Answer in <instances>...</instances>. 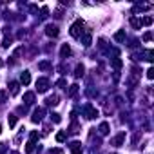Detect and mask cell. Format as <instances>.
Masks as SVG:
<instances>
[{
  "mask_svg": "<svg viewBox=\"0 0 154 154\" xmlns=\"http://www.w3.org/2000/svg\"><path fill=\"white\" fill-rule=\"evenodd\" d=\"M84 27H85V22L82 18H78L76 22L71 26V36L73 38H82V35H84Z\"/></svg>",
  "mask_w": 154,
  "mask_h": 154,
  "instance_id": "1",
  "label": "cell"
},
{
  "mask_svg": "<svg viewBox=\"0 0 154 154\" xmlns=\"http://www.w3.org/2000/svg\"><path fill=\"white\" fill-rule=\"evenodd\" d=\"M36 89H38V92H45L49 89V80L47 78H38L36 80Z\"/></svg>",
  "mask_w": 154,
  "mask_h": 154,
  "instance_id": "2",
  "label": "cell"
},
{
  "mask_svg": "<svg viewBox=\"0 0 154 154\" xmlns=\"http://www.w3.org/2000/svg\"><path fill=\"white\" fill-rule=\"evenodd\" d=\"M44 114H45V109H42V107H38V109H35V112H33V116H31V120H33L35 123H38V121H42Z\"/></svg>",
  "mask_w": 154,
  "mask_h": 154,
  "instance_id": "3",
  "label": "cell"
},
{
  "mask_svg": "<svg viewBox=\"0 0 154 154\" xmlns=\"http://www.w3.org/2000/svg\"><path fill=\"white\" fill-rule=\"evenodd\" d=\"M123 141H125V132H120L118 136H114V138L111 140V145H114V147H120Z\"/></svg>",
  "mask_w": 154,
  "mask_h": 154,
  "instance_id": "4",
  "label": "cell"
},
{
  "mask_svg": "<svg viewBox=\"0 0 154 154\" xmlns=\"http://www.w3.org/2000/svg\"><path fill=\"white\" fill-rule=\"evenodd\" d=\"M85 114H87L89 120H92V118H96V116H98V111L92 107L91 104H87V105H85Z\"/></svg>",
  "mask_w": 154,
  "mask_h": 154,
  "instance_id": "5",
  "label": "cell"
},
{
  "mask_svg": "<svg viewBox=\"0 0 154 154\" xmlns=\"http://www.w3.org/2000/svg\"><path fill=\"white\" fill-rule=\"evenodd\" d=\"M45 35H47V36H58V35H60V31H58V27H56V26L49 24V26L45 27Z\"/></svg>",
  "mask_w": 154,
  "mask_h": 154,
  "instance_id": "6",
  "label": "cell"
},
{
  "mask_svg": "<svg viewBox=\"0 0 154 154\" xmlns=\"http://www.w3.org/2000/svg\"><path fill=\"white\" fill-rule=\"evenodd\" d=\"M71 152H73V154H82V143L80 141L71 143Z\"/></svg>",
  "mask_w": 154,
  "mask_h": 154,
  "instance_id": "7",
  "label": "cell"
},
{
  "mask_svg": "<svg viewBox=\"0 0 154 154\" xmlns=\"http://www.w3.org/2000/svg\"><path fill=\"white\" fill-rule=\"evenodd\" d=\"M20 82H22L24 85H29V82H31V75H29V71H24V73L20 75Z\"/></svg>",
  "mask_w": 154,
  "mask_h": 154,
  "instance_id": "8",
  "label": "cell"
},
{
  "mask_svg": "<svg viewBox=\"0 0 154 154\" xmlns=\"http://www.w3.org/2000/svg\"><path fill=\"white\" fill-rule=\"evenodd\" d=\"M69 55H71V47L67 44H64V45H62V58H67Z\"/></svg>",
  "mask_w": 154,
  "mask_h": 154,
  "instance_id": "9",
  "label": "cell"
},
{
  "mask_svg": "<svg viewBox=\"0 0 154 154\" xmlns=\"http://www.w3.org/2000/svg\"><path fill=\"white\" fill-rule=\"evenodd\" d=\"M107 132H109V123H107V121H104V123L100 125V134H101V136H105Z\"/></svg>",
  "mask_w": 154,
  "mask_h": 154,
  "instance_id": "10",
  "label": "cell"
},
{
  "mask_svg": "<svg viewBox=\"0 0 154 154\" xmlns=\"http://www.w3.org/2000/svg\"><path fill=\"white\" fill-rule=\"evenodd\" d=\"M24 100H26V104H33V101H35V94H33V92H26Z\"/></svg>",
  "mask_w": 154,
  "mask_h": 154,
  "instance_id": "11",
  "label": "cell"
},
{
  "mask_svg": "<svg viewBox=\"0 0 154 154\" xmlns=\"http://www.w3.org/2000/svg\"><path fill=\"white\" fill-rule=\"evenodd\" d=\"M114 40L116 42H123V40H125V31H118V33L114 35Z\"/></svg>",
  "mask_w": 154,
  "mask_h": 154,
  "instance_id": "12",
  "label": "cell"
},
{
  "mask_svg": "<svg viewBox=\"0 0 154 154\" xmlns=\"http://www.w3.org/2000/svg\"><path fill=\"white\" fill-rule=\"evenodd\" d=\"M9 87H11V94L16 96V94H18V87H20V85L16 84V82H11V85H9Z\"/></svg>",
  "mask_w": 154,
  "mask_h": 154,
  "instance_id": "13",
  "label": "cell"
},
{
  "mask_svg": "<svg viewBox=\"0 0 154 154\" xmlns=\"http://www.w3.org/2000/svg\"><path fill=\"white\" fill-rule=\"evenodd\" d=\"M47 104H49V105H58V96H56V94L49 96V98H47Z\"/></svg>",
  "mask_w": 154,
  "mask_h": 154,
  "instance_id": "14",
  "label": "cell"
},
{
  "mask_svg": "<svg viewBox=\"0 0 154 154\" xmlns=\"http://www.w3.org/2000/svg\"><path fill=\"white\" fill-rule=\"evenodd\" d=\"M80 40L84 42V45H85V47H89V45H91V35H89V33H87V35H84V38H80Z\"/></svg>",
  "mask_w": 154,
  "mask_h": 154,
  "instance_id": "15",
  "label": "cell"
},
{
  "mask_svg": "<svg viewBox=\"0 0 154 154\" xmlns=\"http://www.w3.org/2000/svg\"><path fill=\"white\" fill-rule=\"evenodd\" d=\"M26 152H27V154L35 152V143H33V141H27V145H26Z\"/></svg>",
  "mask_w": 154,
  "mask_h": 154,
  "instance_id": "16",
  "label": "cell"
},
{
  "mask_svg": "<svg viewBox=\"0 0 154 154\" xmlns=\"http://www.w3.org/2000/svg\"><path fill=\"white\" fill-rule=\"evenodd\" d=\"M84 71H85V69H84V65H76V73H75V76H76V78H80L82 75H84Z\"/></svg>",
  "mask_w": 154,
  "mask_h": 154,
  "instance_id": "17",
  "label": "cell"
},
{
  "mask_svg": "<svg viewBox=\"0 0 154 154\" xmlns=\"http://www.w3.org/2000/svg\"><path fill=\"white\" fill-rule=\"evenodd\" d=\"M131 24H132V27L140 29V27H141V20H138V18H132V20H131Z\"/></svg>",
  "mask_w": 154,
  "mask_h": 154,
  "instance_id": "18",
  "label": "cell"
},
{
  "mask_svg": "<svg viewBox=\"0 0 154 154\" xmlns=\"http://www.w3.org/2000/svg\"><path fill=\"white\" fill-rule=\"evenodd\" d=\"M76 92H78V85L75 84V85H71V89H69V92H67V94H69V96H75Z\"/></svg>",
  "mask_w": 154,
  "mask_h": 154,
  "instance_id": "19",
  "label": "cell"
},
{
  "mask_svg": "<svg viewBox=\"0 0 154 154\" xmlns=\"http://www.w3.org/2000/svg\"><path fill=\"white\" fill-rule=\"evenodd\" d=\"M7 120H9V127H15V125H16V116H15V114H9Z\"/></svg>",
  "mask_w": 154,
  "mask_h": 154,
  "instance_id": "20",
  "label": "cell"
},
{
  "mask_svg": "<svg viewBox=\"0 0 154 154\" xmlns=\"http://www.w3.org/2000/svg\"><path fill=\"white\" fill-rule=\"evenodd\" d=\"M123 64H121V60L120 58H114V60H112V67H114V69H120Z\"/></svg>",
  "mask_w": 154,
  "mask_h": 154,
  "instance_id": "21",
  "label": "cell"
},
{
  "mask_svg": "<svg viewBox=\"0 0 154 154\" xmlns=\"http://www.w3.org/2000/svg\"><path fill=\"white\" fill-rule=\"evenodd\" d=\"M152 24V16H145L141 20V26H150Z\"/></svg>",
  "mask_w": 154,
  "mask_h": 154,
  "instance_id": "22",
  "label": "cell"
},
{
  "mask_svg": "<svg viewBox=\"0 0 154 154\" xmlns=\"http://www.w3.org/2000/svg\"><path fill=\"white\" fill-rule=\"evenodd\" d=\"M152 56H154V51L152 49H149L147 53H145V60H149V62H152Z\"/></svg>",
  "mask_w": 154,
  "mask_h": 154,
  "instance_id": "23",
  "label": "cell"
},
{
  "mask_svg": "<svg viewBox=\"0 0 154 154\" xmlns=\"http://www.w3.org/2000/svg\"><path fill=\"white\" fill-rule=\"evenodd\" d=\"M38 67L45 71V69H49V67H51V64H49V62H40V64H38Z\"/></svg>",
  "mask_w": 154,
  "mask_h": 154,
  "instance_id": "24",
  "label": "cell"
},
{
  "mask_svg": "<svg viewBox=\"0 0 154 154\" xmlns=\"http://www.w3.org/2000/svg\"><path fill=\"white\" fill-rule=\"evenodd\" d=\"M56 141H65V132H58V134H56Z\"/></svg>",
  "mask_w": 154,
  "mask_h": 154,
  "instance_id": "25",
  "label": "cell"
},
{
  "mask_svg": "<svg viewBox=\"0 0 154 154\" xmlns=\"http://www.w3.org/2000/svg\"><path fill=\"white\" fill-rule=\"evenodd\" d=\"M147 78H149V80H152V78H154V69H152V67L147 71Z\"/></svg>",
  "mask_w": 154,
  "mask_h": 154,
  "instance_id": "26",
  "label": "cell"
},
{
  "mask_svg": "<svg viewBox=\"0 0 154 154\" xmlns=\"http://www.w3.org/2000/svg\"><path fill=\"white\" fill-rule=\"evenodd\" d=\"M150 38H152V33H150V31H149V33H145V35H143V40H145V42H149Z\"/></svg>",
  "mask_w": 154,
  "mask_h": 154,
  "instance_id": "27",
  "label": "cell"
},
{
  "mask_svg": "<svg viewBox=\"0 0 154 154\" xmlns=\"http://www.w3.org/2000/svg\"><path fill=\"white\" fill-rule=\"evenodd\" d=\"M36 140H38V132H31V141L35 143Z\"/></svg>",
  "mask_w": 154,
  "mask_h": 154,
  "instance_id": "28",
  "label": "cell"
},
{
  "mask_svg": "<svg viewBox=\"0 0 154 154\" xmlns=\"http://www.w3.org/2000/svg\"><path fill=\"white\" fill-rule=\"evenodd\" d=\"M6 98H7V92H0V104H2Z\"/></svg>",
  "mask_w": 154,
  "mask_h": 154,
  "instance_id": "29",
  "label": "cell"
},
{
  "mask_svg": "<svg viewBox=\"0 0 154 154\" xmlns=\"http://www.w3.org/2000/svg\"><path fill=\"white\" fill-rule=\"evenodd\" d=\"M53 120H55V123H60V116L58 114H53Z\"/></svg>",
  "mask_w": 154,
  "mask_h": 154,
  "instance_id": "30",
  "label": "cell"
},
{
  "mask_svg": "<svg viewBox=\"0 0 154 154\" xmlns=\"http://www.w3.org/2000/svg\"><path fill=\"white\" fill-rule=\"evenodd\" d=\"M65 85V80H58V87H64Z\"/></svg>",
  "mask_w": 154,
  "mask_h": 154,
  "instance_id": "31",
  "label": "cell"
},
{
  "mask_svg": "<svg viewBox=\"0 0 154 154\" xmlns=\"http://www.w3.org/2000/svg\"><path fill=\"white\" fill-rule=\"evenodd\" d=\"M53 154H64V152H62L60 149H55V150H53Z\"/></svg>",
  "mask_w": 154,
  "mask_h": 154,
  "instance_id": "32",
  "label": "cell"
},
{
  "mask_svg": "<svg viewBox=\"0 0 154 154\" xmlns=\"http://www.w3.org/2000/svg\"><path fill=\"white\" fill-rule=\"evenodd\" d=\"M0 67H2V60H0Z\"/></svg>",
  "mask_w": 154,
  "mask_h": 154,
  "instance_id": "33",
  "label": "cell"
},
{
  "mask_svg": "<svg viewBox=\"0 0 154 154\" xmlns=\"http://www.w3.org/2000/svg\"><path fill=\"white\" fill-rule=\"evenodd\" d=\"M0 132H2V125H0Z\"/></svg>",
  "mask_w": 154,
  "mask_h": 154,
  "instance_id": "34",
  "label": "cell"
},
{
  "mask_svg": "<svg viewBox=\"0 0 154 154\" xmlns=\"http://www.w3.org/2000/svg\"><path fill=\"white\" fill-rule=\"evenodd\" d=\"M11 154H18V152H11Z\"/></svg>",
  "mask_w": 154,
  "mask_h": 154,
  "instance_id": "35",
  "label": "cell"
}]
</instances>
